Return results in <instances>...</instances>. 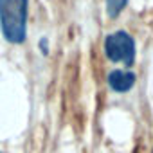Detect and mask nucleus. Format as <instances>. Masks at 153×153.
Returning a JSON list of instances; mask_svg holds the SVG:
<instances>
[{"label": "nucleus", "mask_w": 153, "mask_h": 153, "mask_svg": "<svg viewBox=\"0 0 153 153\" xmlns=\"http://www.w3.org/2000/svg\"><path fill=\"white\" fill-rule=\"evenodd\" d=\"M103 51L108 61L112 63H121L124 68H130L135 65L137 59V43L133 36L126 31H115L110 33L105 38Z\"/></svg>", "instance_id": "nucleus-2"}, {"label": "nucleus", "mask_w": 153, "mask_h": 153, "mask_svg": "<svg viewBox=\"0 0 153 153\" xmlns=\"http://www.w3.org/2000/svg\"><path fill=\"white\" fill-rule=\"evenodd\" d=\"M38 45H40V51H42L43 56H47V54L51 52V47H49V40H47V38H42Z\"/></svg>", "instance_id": "nucleus-5"}, {"label": "nucleus", "mask_w": 153, "mask_h": 153, "mask_svg": "<svg viewBox=\"0 0 153 153\" xmlns=\"http://www.w3.org/2000/svg\"><path fill=\"white\" fill-rule=\"evenodd\" d=\"M29 0H0V27L6 42L20 45L27 38Z\"/></svg>", "instance_id": "nucleus-1"}, {"label": "nucleus", "mask_w": 153, "mask_h": 153, "mask_svg": "<svg viewBox=\"0 0 153 153\" xmlns=\"http://www.w3.org/2000/svg\"><path fill=\"white\" fill-rule=\"evenodd\" d=\"M0 153H4V151H0Z\"/></svg>", "instance_id": "nucleus-6"}, {"label": "nucleus", "mask_w": 153, "mask_h": 153, "mask_svg": "<svg viewBox=\"0 0 153 153\" xmlns=\"http://www.w3.org/2000/svg\"><path fill=\"white\" fill-rule=\"evenodd\" d=\"M105 4H106V15H108V18L115 20V18L126 9L128 0H106Z\"/></svg>", "instance_id": "nucleus-4"}, {"label": "nucleus", "mask_w": 153, "mask_h": 153, "mask_svg": "<svg viewBox=\"0 0 153 153\" xmlns=\"http://www.w3.org/2000/svg\"><path fill=\"white\" fill-rule=\"evenodd\" d=\"M106 83H108L112 92L128 94L130 90H133V87L137 83V76L131 68H112L108 72Z\"/></svg>", "instance_id": "nucleus-3"}]
</instances>
